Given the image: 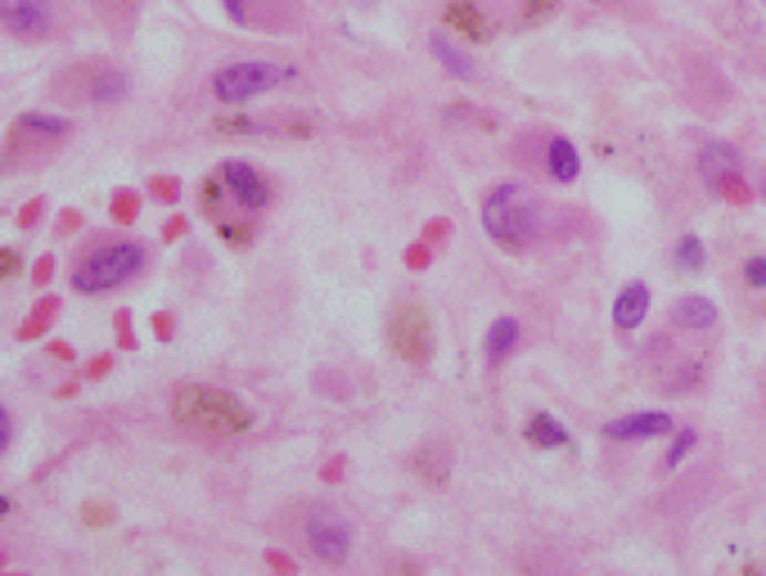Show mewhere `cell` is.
<instances>
[{"mask_svg":"<svg viewBox=\"0 0 766 576\" xmlns=\"http://www.w3.org/2000/svg\"><path fill=\"white\" fill-rule=\"evenodd\" d=\"M541 163H545V176H550L554 185H573V181L582 176V154H578V144H573L569 135H550Z\"/></svg>","mask_w":766,"mask_h":576,"instance_id":"13","label":"cell"},{"mask_svg":"<svg viewBox=\"0 0 766 576\" xmlns=\"http://www.w3.org/2000/svg\"><path fill=\"white\" fill-rule=\"evenodd\" d=\"M303 541L320 563H347L353 554V523H347L334 504H311L303 514Z\"/></svg>","mask_w":766,"mask_h":576,"instance_id":"5","label":"cell"},{"mask_svg":"<svg viewBox=\"0 0 766 576\" xmlns=\"http://www.w3.org/2000/svg\"><path fill=\"white\" fill-rule=\"evenodd\" d=\"M554 10V0H528V6H523V19L532 23V19H545Z\"/></svg>","mask_w":766,"mask_h":576,"instance_id":"23","label":"cell"},{"mask_svg":"<svg viewBox=\"0 0 766 576\" xmlns=\"http://www.w3.org/2000/svg\"><path fill=\"white\" fill-rule=\"evenodd\" d=\"M298 78V68L289 63H270V59H239V63H226L213 72V95L222 104H248L257 95H270L280 91L285 82Z\"/></svg>","mask_w":766,"mask_h":576,"instance_id":"4","label":"cell"},{"mask_svg":"<svg viewBox=\"0 0 766 576\" xmlns=\"http://www.w3.org/2000/svg\"><path fill=\"white\" fill-rule=\"evenodd\" d=\"M429 54L451 72V78H460V82H469V78H478V63H473V54L464 50V45H456L447 32H438V37H429Z\"/></svg>","mask_w":766,"mask_h":576,"instance_id":"16","label":"cell"},{"mask_svg":"<svg viewBox=\"0 0 766 576\" xmlns=\"http://www.w3.org/2000/svg\"><path fill=\"white\" fill-rule=\"evenodd\" d=\"M672 266H676L681 275H699V270L708 266V248H704V239H699V235H681V239L672 244Z\"/></svg>","mask_w":766,"mask_h":576,"instance_id":"20","label":"cell"},{"mask_svg":"<svg viewBox=\"0 0 766 576\" xmlns=\"http://www.w3.org/2000/svg\"><path fill=\"white\" fill-rule=\"evenodd\" d=\"M676 419L667 410H636V414H617L609 419L600 432L604 442H654V438H672Z\"/></svg>","mask_w":766,"mask_h":576,"instance_id":"9","label":"cell"},{"mask_svg":"<svg viewBox=\"0 0 766 576\" xmlns=\"http://www.w3.org/2000/svg\"><path fill=\"white\" fill-rule=\"evenodd\" d=\"M650 284L645 279H632V284H622L617 288V298H613V329L617 333H636L641 325H645V316H650Z\"/></svg>","mask_w":766,"mask_h":576,"instance_id":"11","label":"cell"},{"mask_svg":"<svg viewBox=\"0 0 766 576\" xmlns=\"http://www.w3.org/2000/svg\"><path fill=\"white\" fill-rule=\"evenodd\" d=\"M217 181H222V189L235 198V207L239 212H266L270 207V181L253 167V163H244V158H231V163H222V172H217Z\"/></svg>","mask_w":766,"mask_h":576,"instance_id":"8","label":"cell"},{"mask_svg":"<svg viewBox=\"0 0 766 576\" xmlns=\"http://www.w3.org/2000/svg\"><path fill=\"white\" fill-rule=\"evenodd\" d=\"M222 6H226L231 23H248V0H222Z\"/></svg>","mask_w":766,"mask_h":576,"instance_id":"24","label":"cell"},{"mask_svg":"<svg viewBox=\"0 0 766 576\" xmlns=\"http://www.w3.org/2000/svg\"><path fill=\"white\" fill-rule=\"evenodd\" d=\"M519 338H523V325L514 316L492 320V329H487V338H482V360L487 366H501V360H510L519 351Z\"/></svg>","mask_w":766,"mask_h":576,"instance_id":"15","label":"cell"},{"mask_svg":"<svg viewBox=\"0 0 766 576\" xmlns=\"http://www.w3.org/2000/svg\"><path fill=\"white\" fill-rule=\"evenodd\" d=\"M523 438L532 442V446H541V451H564L573 438H569V428L554 419V414H545V410H537V414H528V423H523Z\"/></svg>","mask_w":766,"mask_h":576,"instance_id":"17","label":"cell"},{"mask_svg":"<svg viewBox=\"0 0 766 576\" xmlns=\"http://www.w3.org/2000/svg\"><path fill=\"white\" fill-rule=\"evenodd\" d=\"M591 6H600V0H591Z\"/></svg>","mask_w":766,"mask_h":576,"instance_id":"27","label":"cell"},{"mask_svg":"<svg viewBox=\"0 0 766 576\" xmlns=\"http://www.w3.org/2000/svg\"><path fill=\"white\" fill-rule=\"evenodd\" d=\"M699 446V428H672V442H667V451H663V473H676L685 460H690V451Z\"/></svg>","mask_w":766,"mask_h":576,"instance_id":"21","label":"cell"},{"mask_svg":"<svg viewBox=\"0 0 766 576\" xmlns=\"http://www.w3.org/2000/svg\"><path fill=\"white\" fill-rule=\"evenodd\" d=\"M388 342L401 360H410V366H425V360L433 356V316L429 307L420 302H401L392 307L388 316Z\"/></svg>","mask_w":766,"mask_h":576,"instance_id":"6","label":"cell"},{"mask_svg":"<svg viewBox=\"0 0 766 576\" xmlns=\"http://www.w3.org/2000/svg\"><path fill=\"white\" fill-rule=\"evenodd\" d=\"M744 284L757 288V294L766 288V253H753V257L744 261Z\"/></svg>","mask_w":766,"mask_h":576,"instance_id":"22","label":"cell"},{"mask_svg":"<svg viewBox=\"0 0 766 576\" xmlns=\"http://www.w3.org/2000/svg\"><path fill=\"white\" fill-rule=\"evenodd\" d=\"M126 95H131V82H126L122 68H100L95 78H91V86H86V100L100 104V109H113V104H122Z\"/></svg>","mask_w":766,"mask_h":576,"instance_id":"18","label":"cell"},{"mask_svg":"<svg viewBox=\"0 0 766 576\" xmlns=\"http://www.w3.org/2000/svg\"><path fill=\"white\" fill-rule=\"evenodd\" d=\"M447 23H451L460 37H469L473 45H487V41L497 37L492 19H487V10L478 6V0H447Z\"/></svg>","mask_w":766,"mask_h":576,"instance_id":"14","label":"cell"},{"mask_svg":"<svg viewBox=\"0 0 766 576\" xmlns=\"http://www.w3.org/2000/svg\"><path fill=\"white\" fill-rule=\"evenodd\" d=\"M366 6H370V0H366Z\"/></svg>","mask_w":766,"mask_h":576,"instance_id":"28","label":"cell"},{"mask_svg":"<svg viewBox=\"0 0 766 576\" xmlns=\"http://www.w3.org/2000/svg\"><path fill=\"white\" fill-rule=\"evenodd\" d=\"M672 325H676L681 333H713V329L722 325V311H717V302L704 298V294H681V298L672 302Z\"/></svg>","mask_w":766,"mask_h":576,"instance_id":"12","label":"cell"},{"mask_svg":"<svg viewBox=\"0 0 766 576\" xmlns=\"http://www.w3.org/2000/svg\"><path fill=\"white\" fill-rule=\"evenodd\" d=\"M10 438H14V423H10V410L0 405V451H10Z\"/></svg>","mask_w":766,"mask_h":576,"instance_id":"25","label":"cell"},{"mask_svg":"<svg viewBox=\"0 0 766 576\" xmlns=\"http://www.w3.org/2000/svg\"><path fill=\"white\" fill-rule=\"evenodd\" d=\"M14 131H19V135H32L37 144H54V140H63V135H73V122H68V117H54V113H23Z\"/></svg>","mask_w":766,"mask_h":576,"instance_id":"19","label":"cell"},{"mask_svg":"<svg viewBox=\"0 0 766 576\" xmlns=\"http://www.w3.org/2000/svg\"><path fill=\"white\" fill-rule=\"evenodd\" d=\"M172 419L185 432H198V438H244L253 428V410L213 383H185L172 397Z\"/></svg>","mask_w":766,"mask_h":576,"instance_id":"1","label":"cell"},{"mask_svg":"<svg viewBox=\"0 0 766 576\" xmlns=\"http://www.w3.org/2000/svg\"><path fill=\"white\" fill-rule=\"evenodd\" d=\"M482 230L492 244H501L505 253H528L541 235V207L528 198L523 185L505 181L482 198Z\"/></svg>","mask_w":766,"mask_h":576,"instance_id":"2","label":"cell"},{"mask_svg":"<svg viewBox=\"0 0 766 576\" xmlns=\"http://www.w3.org/2000/svg\"><path fill=\"white\" fill-rule=\"evenodd\" d=\"M54 0H0V23L19 41H45L54 32Z\"/></svg>","mask_w":766,"mask_h":576,"instance_id":"7","label":"cell"},{"mask_svg":"<svg viewBox=\"0 0 766 576\" xmlns=\"http://www.w3.org/2000/svg\"><path fill=\"white\" fill-rule=\"evenodd\" d=\"M699 176L708 185H731V181L744 176V154L735 150L731 140H708L699 150Z\"/></svg>","mask_w":766,"mask_h":576,"instance_id":"10","label":"cell"},{"mask_svg":"<svg viewBox=\"0 0 766 576\" xmlns=\"http://www.w3.org/2000/svg\"><path fill=\"white\" fill-rule=\"evenodd\" d=\"M145 270V248L131 244V239H113V244H100L91 248L78 266H73V288L78 294H113L126 279H135Z\"/></svg>","mask_w":766,"mask_h":576,"instance_id":"3","label":"cell"},{"mask_svg":"<svg viewBox=\"0 0 766 576\" xmlns=\"http://www.w3.org/2000/svg\"><path fill=\"white\" fill-rule=\"evenodd\" d=\"M762 198H766V176H762Z\"/></svg>","mask_w":766,"mask_h":576,"instance_id":"26","label":"cell"}]
</instances>
